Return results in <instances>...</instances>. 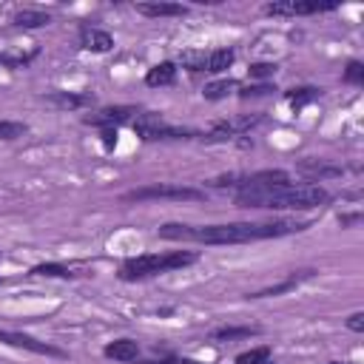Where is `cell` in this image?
Returning a JSON list of instances; mask_svg holds the SVG:
<instances>
[{
    "label": "cell",
    "instance_id": "277c9868",
    "mask_svg": "<svg viewBox=\"0 0 364 364\" xmlns=\"http://www.w3.org/2000/svg\"><path fill=\"white\" fill-rule=\"evenodd\" d=\"M136 136L142 142H165V139H202L199 131L193 128H182V125H171L162 119V114H154V111H142L136 114V119L131 122Z\"/></svg>",
    "mask_w": 364,
    "mask_h": 364
},
{
    "label": "cell",
    "instance_id": "9a60e30c",
    "mask_svg": "<svg viewBox=\"0 0 364 364\" xmlns=\"http://www.w3.org/2000/svg\"><path fill=\"white\" fill-rule=\"evenodd\" d=\"M136 11L145 17H182V14H188V6H182V3H136Z\"/></svg>",
    "mask_w": 364,
    "mask_h": 364
},
{
    "label": "cell",
    "instance_id": "484cf974",
    "mask_svg": "<svg viewBox=\"0 0 364 364\" xmlns=\"http://www.w3.org/2000/svg\"><path fill=\"white\" fill-rule=\"evenodd\" d=\"M276 91V85H267V82H256V85H245L242 91H239V97H267V94H273Z\"/></svg>",
    "mask_w": 364,
    "mask_h": 364
},
{
    "label": "cell",
    "instance_id": "1f68e13d",
    "mask_svg": "<svg viewBox=\"0 0 364 364\" xmlns=\"http://www.w3.org/2000/svg\"><path fill=\"white\" fill-rule=\"evenodd\" d=\"M179 364H202V361H193V358H182Z\"/></svg>",
    "mask_w": 364,
    "mask_h": 364
},
{
    "label": "cell",
    "instance_id": "4316f807",
    "mask_svg": "<svg viewBox=\"0 0 364 364\" xmlns=\"http://www.w3.org/2000/svg\"><path fill=\"white\" fill-rule=\"evenodd\" d=\"M276 74V63H253L250 65V77L262 80V77H273Z\"/></svg>",
    "mask_w": 364,
    "mask_h": 364
},
{
    "label": "cell",
    "instance_id": "83f0119b",
    "mask_svg": "<svg viewBox=\"0 0 364 364\" xmlns=\"http://www.w3.org/2000/svg\"><path fill=\"white\" fill-rule=\"evenodd\" d=\"M347 327H350L353 333H364V313H353V316L347 318Z\"/></svg>",
    "mask_w": 364,
    "mask_h": 364
},
{
    "label": "cell",
    "instance_id": "52a82bcc",
    "mask_svg": "<svg viewBox=\"0 0 364 364\" xmlns=\"http://www.w3.org/2000/svg\"><path fill=\"white\" fill-rule=\"evenodd\" d=\"M0 341L9 344V347H20V350H28V353H37V355H54V358L65 355L63 350H57V347H51L46 341H37V338H31L26 333H14V330H3V327H0Z\"/></svg>",
    "mask_w": 364,
    "mask_h": 364
},
{
    "label": "cell",
    "instance_id": "f1b7e54d",
    "mask_svg": "<svg viewBox=\"0 0 364 364\" xmlns=\"http://www.w3.org/2000/svg\"><path fill=\"white\" fill-rule=\"evenodd\" d=\"M102 145H105V151H111L117 145V128H102Z\"/></svg>",
    "mask_w": 364,
    "mask_h": 364
},
{
    "label": "cell",
    "instance_id": "4fadbf2b",
    "mask_svg": "<svg viewBox=\"0 0 364 364\" xmlns=\"http://www.w3.org/2000/svg\"><path fill=\"white\" fill-rule=\"evenodd\" d=\"M233 60H236L233 48H213V51H205L202 71H208V74H222V71H228V68L233 65Z\"/></svg>",
    "mask_w": 364,
    "mask_h": 364
},
{
    "label": "cell",
    "instance_id": "7a4b0ae2",
    "mask_svg": "<svg viewBox=\"0 0 364 364\" xmlns=\"http://www.w3.org/2000/svg\"><path fill=\"white\" fill-rule=\"evenodd\" d=\"M236 208L256 210H313L330 202V193L321 185H282L262 193H233Z\"/></svg>",
    "mask_w": 364,
    "mask_h": 364
},
{
    "label": "cell",
    "instance_id": "cb8c5ba5",
    "mask_svg": "<svg viewBox=\"0 0 364 364\" xmlns=\"http://www.w3.org/2000/svg\"><path fill=\"white\" fill-rule=\"evenodd\" d=\"M341 80L350 82V85H361V82H364V65H361L358 60H350L347 68H344V77H341Z\"/></svg>",
    "mask_w": 364,
    "mask_h": 364
},
{
    "label": "cell",
    "instance_id": "d6a6232c",
    "mask_svg": "<svg viewBox=\"0 0 364 364\" xmlns=\"http://www.w3.org/2000/svg\"><path fill=\"white\" fill-rule=\"evenodd\" d=\"M330 364H341V361H330Z\"/></svg>",
    "mask_w": 364,
    "mask_h": 364
},
{
    "label": "cell",
    "instance_id": "836d02e7",
    "mask_svg": "<svg viewBox=\"0 0 364 364\" xmlns=\"http://www.w3.org/2000/svg\"><path fill=\"white\" fill-rule=\"evenodd\" d=\"M264 364H273V361H264Z\"/></svg>",
    "mask_w": 364,
    "mask_h": 364
},
{
    "label": "cell",
    "instance_id": "ffe728a7",
    "mask_svg": "<svg viewBox=\"0 0 364 364\" xmlns=\"http://www.w3.org/2000/svg\"><path fill=\"white\" fill-rule=\"evenodd\" d=\"M31 276H57V279H71V267L65 264H57V262H46V264H37L31 267Z\"/></svg>",
    "mask_w": 364,
    "mask_h": 364
},
{
    "label": "cell",
    "instance_id": "f546056e",
    "mask_svg": "<svg viewBox=\"0 0 364 364\" xmlns=\"http://www.w3.org/2000/svg\"><path fill=\"white\" fill-rule=\"evenodd\" d=\"M338 222H341V228H347V225H358V222H361V213H350V216H338Z\"/></svg>",
    "mask_w": 364,
    "mask_h": 364
},
{
    "label": "cell",
    "instance_id": "ac0fdd59",
    "mask_svg": "<svg viewBox=\"0 0 364 364\" xmlns=\"http://www.w3.org/2000/svg\"><path fill=\"white\" fill-rule=\"evenodd\" d=\"M256 333H259V327H219L210 333V338L213 341H233V338H250Z\"/></svg>",
    "mask_w": 364,
    "mask_h": 364
},
{
    "label": "cell",
    "instance_id": "5b68a950",
    "mask_svg": "<svg viewBox=\"0 0 364 364\" xmlns=\"http://www.w3.org/2000/svg\"><path fill=\"white\" fill-rule=\"evenodd\" d=\"M151 199H173V202H202L205 191L191 185H142L122 193V202H151Z\"/></svg>",
    "mask_w": 364,
    "mask_h": 364
},
{
    "label": "cell",
    "instance_id": "2e32d148",
    "mask_svg": "<svg viewBox=\"0 0 364 364\" xmlns=\"http://www.w3.org/2000/svg\"><path fill=\"white\" fill-rule=\"evenodd\" d=\"M176 80V63L165 60V63H156L154 68H148L145 74V85L151 88H162V85H171Z\"/></svg>",
    "mask_w": 364,
    "mask_h": 364
},
{
    "label": "cell",
    "instance_id": "d4e9b609",
    "mask_svg": "<svg viewBox=\"0 0 364 364\" xmlns=\"http://www.w3.org/2000/svg\"><path fill=\"white\" fill-rule=\"evenodd\" d=\"M34 54L37 51H31V54H0V65H6V68H23V65H28L34 60Z\"/></svg>",
    "mask_w": 364,
    "mask_h": 364
},
{
    "label": "cell",
    "instance_id": "30bf717a",
    "mask_svg": "<svg viewBox=\"0 0 364 364\" xmlns=\"http://www.w3.org/2000/svg\"><path fill=\"white\" fill-rule=\"evenodd\" d=\"M80 48L91 51V54H105L114 48V37L105 31V28H97V26H80Z\"/></svg>",
    "mask_w": 364,
    "mask_h": 364
},
{
    "label": "cell",
    "instance_id": "d6986e66",
    "mask_svg": "<svg viewBox=\"0 0 364 364\" xmlns=\"http://www.w3.org/2000/svg\"><path fill=\"white\" fill-rule=\"evenodd\" d=\"M321 97V88H313V85H304V88H293L290 94H287V100H290V105L299 111V108H304L307 102H313V100H318Z\"/></svg>",
    "mask_w": 364,
    "mask_h": 364
},
{
    "label": "cell",
    "instance_id": "8992f818",
    "mask_svg": "<svg viewBox=\"0 0 364 364\" xmlns=\"http://www.w3.org/2000/svg\"><path fill=\"white\" fill-rule=\"evenodd\" d=\"M336 9V3H318V0H276L264 6V14L273 17H304V14H318V11H330Z\"/></svg>",
    "mask_w": 364,
    "mask_h": 364
},
{
    "label": "cell",
    "instance_id": "3957f363",
    "mask_svg": "<svg viewBox=\"0 0 364 364\" xmlns=\"http://www.w3.org/2000/svg\"><path fill=\"white\" fill-rule=\"evenodd\" d=\"M196 262L193 250H168V253H142V256H131L119 264V279L122 282H142L159 273H171L179 267H188Z\"/></svg>",
    "mask_w": 364,
    "mask_h": 364
},
{
    "label": "cell",
    "instance_id": "7c38bea8",
    "mask_svg": "<svg viewBox=\"0 0 364 364\" xmlns=\"http://www.w3.org/2000/svg\"><path fill=\"white\" fill-rule=\"evenodd\" d=\"M313 267H304V270H296V273H290L284 282H279V284H270V287H262V290H256V293H247V299H267V296H282V293H287V290H293V287H299L301 282H307V279H313Z\"/></svg>",
    "mask_w": 364,
    "mask_h": 364
},
{
    "label": "cell",
    "instance_id": "4dcf8cb0",
    "mask_svg": "<svg viewBox=\"0 0 364 364\" xmlns=\"http://www.w3.org/2000/svg\"><path fill=\"white\" fill-rule=\"evenodd\" d=\"M145 364H179L176 358H154V361H145Z\"/></svg>",
    "mask_w": 364,
    "mask_h": 364
},
{
    "label": "cell",
    "instance_id": "8fae6325",
    "mask_svg": "<svg viewBox=\"0 0 364 364\" xmlns=\"http://www.w3.org/2000/svg\"><path fill=\"white\" fill-rule=\"evenodd\" d=\"M296 168H299V173H304L307 179H318V182L344 173L341 165H333V162H327V159H316V156H304V159H299Z\"/></svg>",
    "mask_w": 364,
    "mask_h": 364
},
{
    "label": "cell",
    "instance_id": "6da1fadb",
    "mask_svg": "<svg viewBox=\"0 0 364 364\" xmlns=\"http://www.w3.org/2000/svg\"><path fill=\"white\" fill-rule=\"evenodd\" d=\"M310 228L307 222H228V225H179V222H168L159 228L162 239L171 242H196V245H245V242H259V239H276V236H287V233H299Z\"/></svg>",
    "mask_w": 364,
    "mask_h": 364
},
{
    "label": "cell",
    "instance_id": "7402d4cb",
    "mask_svg": "<svg viewBox=\"0 0 364 364\" xmlns=\"http://www.w3.org/2000/svg\"><path fill=\"white\" fill-rule=\"evenodd\" d=\"M236 88V82L233 80H219V82H210V85H205V100H225L230 91Z\"/></svg>",
    "mask_w": 364,
    "mask_h": 364
},
{
    "label": "cell",
    "instance_id": "9c48e42d",
    "mask_svg": "<svg viewBox=\"0 0 364 364\" xmlns=\"http://www.w3.org/2000/svg\"><path fill=\"white\" fill-rule=\"evenodd\" d=\"M134 114H139L136 105H114V108H102L97 114H88L82 122L94 125V128H117L119 122H128Z\"/></svg>",
    "mask_w": 364,
    "mask_h": 364
},
{
    "label": "cell",
    "instance_id": "ba28073f",
    "mask_svg": "<svg viewBox=\"0 0 364 364\" xmlns=\"http://www.w3.org/2000/svg\"><path fill=\"white\" fill-rule=\"evenodd\" d=\"M43 102L60 108V111H80L97 102V97L91 91H48L43 94Z\"/></svg>",
    "mask_w": 364,
    "mask_h": 364
},
{
    "label": "cell",
    "instance_id": "603a6c76",
    "mask_svg": "<svg viewBox=\"0 0 364 364\" xmlns=\"http://www.w3.org/2000/svg\"><path fill=\"white\" fill-rule=\"evenodd\" d=\"M26 131H28L26 122H17V119H0V139H20Z\"/></svg>",
    "mask_w": 364,
    "mask_h": 364
},
{
    "label": "cell",
    "instance_id": "44dd1931",
    "mask_svg": "<svg viewBox=\"0 0 364 364\" xmlns=\"http://www.w3.org/2000/svg\"><path fill=\"white\" fill-rule=\"evenodd\" d=\"M270 361V347L262 344V347H253V350H245L236 355V364H264Z\"/></svg>",
    "mask_w": 364,
    "mask_h": 364
},
{
    "label": "cell",
    "instance_id": "5bb4252c",
    "mask_svg": "<svg viewBox=\"0 0 364 364\" xmlns=\"http://www.w3.org/2000/svg\"><path fill=\"white\" fill-rule=\"evenodd\" d=\"M108 358H114V361H136V355H139V344L134 341V338H117V341H111V344H105V350H102Z\"/></svg>",
    "mask_w": 364,
    "mask_h": 364
},
{
    "label": "cell",
    "instance_id": "e0dca14e",
    "mask_svg": "<svg viewBox=\"0 0 364 364\" xmlns=\"http://www.w3.org/2000/svg\"><path fill=\"white\" fill-rule=\"evenodd\" d=\"M11 23L17 28H40V26H48L51 23V14L48 11H40V9H23L11 17Z\"/></svg>",
    "mask_w": 364,
    "mask_h": 364
}]
</instances>
